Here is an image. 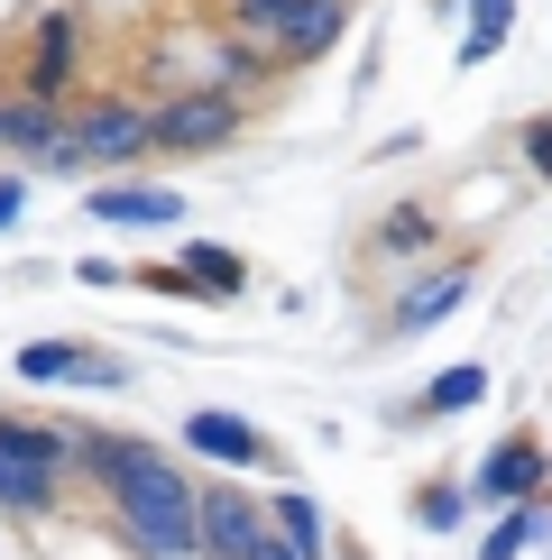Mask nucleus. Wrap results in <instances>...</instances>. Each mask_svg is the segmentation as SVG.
<instances>
[{"label":"nucleus","instance_id":"nucleus-3","mask_svg":"<svg viewBox=\"0 0 552 560\" xmlns=\"http://www.w3.org/2000/svg\"><path fill=\"white\" fill-rule=\"evenodd\" d=\"M240 129H249V102H240V92L184 83V92H166V102L148 110V156H212V148H230Z\"/></svg>","mask_w":552,"mask_h":560},{"label":"nucleus","instance_id":"nucleus-21","mask_svg":"<svg viewBox=\"0 0 552 560\" xmlns=\"http://www.w3.org/2000/svg\"><path fill=\"white\" fill-rule=\"evenodd\" d=\"M19 212H28V184H19V166H10V175H0V230H10Z\"/></svg>","mask_w":552,"mask_h":560},{"label":"nucleus","instance_id":"nucleus-15","mask_svg":"<svg viewBox=\"0 0 552 560\" xmlns=\"http://www.w3.org/2000/svg\"><path fill=\"white\" fill-rule=\"evenodd\" d=\"M543 533H552V515H543L534 497H516V505H506V524L488 533V551H479V560H525V551L543 542Z\"/></svg>","mask_w":552,"mask_h":560},{"label":"nucleus","instance_id":"nucleus-14","mask_svg":"<svg viewBox=\"0 0 552 560\" xmlns=\"http://www.w3.org/2000/svg\"><path fill=\"white\" fill-rule=\"evenodd\" d=\"M184 276H194L203 303H230V294L249 285V258H240V248H221V240H194V248H184Z\"/></svg>","mask_w":552,"mask_h":560},{"label":"nucleus","instance_id":"nucleus-12","mask_svg":"<svg viewBox=\"0 0 552 560\" xmlns=\"http://www.w3.org/2000/svg\"><path fill=\"white\" fill-rule=\"evenodd\" d=\"M470 285H479V267H433L424 285H405L396 313H387V322H396V340H405V331H433L442 313H460V303H470Z\"/></svg>","mask_w":552,"mask_h":560},{"label":"nucleus","instance_id":"nucleus-1","mask_svg":"<svg viewBox=\"0 0 552 560\" xmlns=\"http://www.w3.org/2000/svg\"><path fill=\"white\" fill-rule=\"evenodd\" d=\"M74 459L111 487V505H120V524H129L138 551L194 560V478H184L166 451H148V441H111V432H83Z\"/></svg>","mask_w":552,"mask_h":560},{"label":"nucleus","instance_id":"nucleus-22","mask_svg":"<svg viewBox=\"0 0 552 560\" xmlns=\"http://www.w3.org/2000/svg\"><path fill=\"white\" fill-rule=\"evenodd\" d=\"M525 156H534V166L552 175V120H534V129H525Z\"/></svg>","mask_w":552,"mask_h":560},{"label":"nucleus","instance_id":"nucleus-8","mask_svg":"<svg viewBox=\"0 0 552 560\" xmlns=\"http://www.w3.org/2000/svg\"><path fill=\"white\" fill-rule=\"evenodd\" d=\"M0 148H10V166H74V156H65V102L19 83L10 102H0Z\"/></svg>","mask_w":552,"mask_h":560},{"label":"nucleus","instance_id":"nucleus-18","mask_svg":"<svg viewBox=\"0 0 552 560\" xmlns=\"http://www.w3.org/2000/svg\"><path fill=\"white\" fill-rule=\"evenodd\" d=\"M506 28H516V0H470V37H460V65H488Z\"/></svg>","mask_w":552,"mask_h":560},{"label":"nucleus","instance_id":"nucleus-23","mask_svg":"<svg viewBox=\"0 0 552 560\" xmlns=\"http://www.w3.org/2000/svg\"><path fill=\"white\" fill-rule=\"evenodd\" d=\"M249 560H304L295 542H276V533H258V542H249Z\"/></svg>","mask_w":552,"mask_h":560},{"label":"nucleus","instance_id":"nucleus-4","mask_svg":"<svg viewBox=\"0 0 552 560\" xmlns=\"http://www.w3.org/2000/svg\"><path fill=\"white\" fill-rule=\"evenodd\" d=\"M148 92H92L83 110H65V156L74 166H129L148 156Z\"/></svg>","mask_w":552,"mask_h":560},{"label":"nucleus","instance_id":"nucleus-9","mask_svg":"<svg viewBox=\"0 0 552 560\" xmlns=\"http://www.w3.org/2000/svg\"><path fill=\"white\" fill-rule=\"evenodd\" d=\"M83 212L111 221V230H175L184 221V194H175V184H92Z\"/></svg>","mask_w":552,"mask_h":560},{"label":"nucleus","instance_id":"nucleus-16","mask_svg":"<svg viewBox=\"0 0 552 560\" xmlns=\"http://www.w3.org/2000/svg\"><path fill=\"white\" fill-rule=\"evenodd\" d=\"M479 395H488V368H479V359H460V368H442V377L424 386V405H414V413H470Z\"/></svg>","mask_w":552,"mask_h":560},{"label":"nucleus","instance_id":"nucleus-17","mask_svg":"<svg viewBox=\"0 0 552 560\" xmlns=\"http://www.w3.org/2000/svg\"><path fill=\"white\" fill-rule=\"evenodd\" d=\"M267 533H276V542H295L304 560H322V515H313V497H267Z\"/></svg>","mask_w":552,"mask_h":560},{"label":"nucleus","instance_id":"nucleus-13","mask_svg":"<svg viewBox=\"0 0 552 560\" xmlns=\"http://www.w3.org/2000/svg\"><path fill=\"white\" fill-rule=\"evenodd\" d=\"M184 451H203V459H221V469H267V441L240 423V413H184Z\"/></svg>","mask_w":552,"mask_h":560},{"label":"nucleus","instance_id":"nucleus-5","mask_svg":"<svg viewBox=\"0 0 552 560\" xmlns=\"http://www.w3.org/2000/svg\"><path fill=\"white\" fill-rule=\"evenodd\" d=\"M65 469H74V441L37 432V423H0V505L10 515H37Z\"/></svg>","mask_w":552,"mask_h":560},{"label":"nucleus","instance_id":"nucleus-10","mask_svg":"<svg viewBox=\"0 0 552 560\" xmlns=\"http://www.w3.org/2000/svg\"><path fill=\"white\" fill-rule=\"evenodd\" d=\"M19 377L28 386H120L129 368L102 359V349H83V340H37V349H19Z\"/></svg>","mask_w":552,"mask_h":560},{"label":"nucleus","instance_id":"nucleus-2","mask_svg":"<svg viewBox=\"0 0 552 560\" xmlns=\"http://www.w3.org/2000/svg\"><path fill=\"white\" fill-rule=\"evenodd\" d=\"M230 37H249L276 65H322L350 37V0H230Z\"/></svg>","mask_w":552,"mask_h":560},{"label":"nucleus","instance_id":"nucleus-19","mask_svg":"<svg viewBox=\"0 0 552 560\" xmlns=\"http://www.w3.org/2000/svg\"><path fill=\"white\" fill-rule=\"evenodd\" d=\"M460 515H470V497H460V487H424V497H414V524H424V533H451Z\"/></svg>","mask_w":552,"mask_h":560},{"label":"nucleus","instance_id":"nucleus-7","mask_svg":"<svg viewBox=\"0 0 552 560\" xmlns=\"http://www.w3.org/2000/svg\"><path fill=\"white\" fill-rule=\"evenodd\" d=\"M267 533V505L249 487H194V560H249Z\"/></svg>","mask_w":552,"mask_h":560},{"label":"nucleus","instance_id":"nucleus-20","mask_svg":"<svg viewBox=\"0 0 552 560\" xmlns=\"http://www.w3.org/2000/svg\"><path fill=\"white\" fill-rule=\"evenodd\" d=\"M424 240H433L424 212H396V221H387V248H424Z\"/></svg>","mask_w":552,"mask_h":560},{"label":"nucleus","instance_id":"nucleus-11","mask_svg":"<svg viewBox=\"0 0 552 560\" xmlns=\"http://www.w3.org/2000/svg\"><path fill=\"white\" fill-rule=\"evenodd\" d=\"M543 487V441L534 432H506L488 459H479V487L470 497H488V505H516V497H534Z\"/></svg>","mask_w":552,"mask_h":560},{"label":"nucleus","instance_id":"nucleus-6","mask_svg":"<svg viewBox=\"0 0 552 560\" xmlns=\"http://www.w3.org/2000/svg\"><path fill=\"white\" fill-rule=\"evenodd\" d=\"M83 46H92V19L74 10V0H56V10H37V28H28V65H19V83L28 92H74L83 74Z\"/></svg>","mask_w":552,"mask_h":560}]
</instances>
